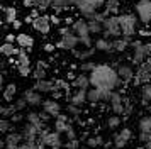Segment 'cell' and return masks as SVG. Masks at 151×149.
Instances as JSON below:
<instances>
[{
  "mask_svg": "<svg viewBox=\"0 0 151 149\" xmlns=\"http://www.w3.org/2000/svg\"><path fill=\"white\" fill-rule=\"evenodd\" d=\"M65 112L70 115V117H73V119H76V117H82L83 114V107H78V105H75V103H66V107H65Z\"/></svg>",
  "mask_w": 151,
  "mask_h": 149,
  "instance_id": "e575fe53",
  "label": "cell"
},
{
  "mask_svg": "<svg viewBox=\"0 0 151 149\" xmlns=\"http://www.w3.org/2000/svg\"><path fill=\"white\" fill-rule=\"evenodd\" d=\"M90 83L93 88H100V90H112L116 92V88L124 85L122 80L119 78L117 68L110 66L107 63H99L95 69L90 73Z\"/></svg>",
  "mask_w": 151,
  "mask_h": 149,
  "instance_id": "6da1fadb",
  "label": "cell"
},
{
  "mask_svg": "<svg viewBox=\"0 0 151 149\" xmlns=\"http://www.w3.org/2000/svg\"><path fill=\"white\" fill-rule=\"evenodd\" d=\"M132 139H134V130L129 125H122L119 130H116L112 134V142H114V148H117V149L129 148Z\"/></svg>",
  "mask_w": 151,
  "mask_h": 149,
  "instance_id": "277c9868",
  "label": "cell"
},
{
  "mask_svg": "<svg viewBox=\"0 0 151 149\" xmlns=\"http://www.w3.org/2000/svg\"><path fill=\"white\" fill-rule=\"evenodd\" d=\"M14 105L17 107V110H19V112H24V110L29 107L27 100H26L24 97H17V98H15V102H14Z\"/></svg>",
  "mask_w": 151,
  "mask_h": 149,
  "instance_id": "7bdbcfd3",
  "label": "cell"
},
{
  "mask_svg": "<svg viewBox=\"0 0 151 149\" xmlns=\"http://www.w3.org/2000/svg\"><path fill=\"white\" fill-rule=\"evenodd\" d=\"M136 129L137 134H151V115L150 114L141 115L136 122Z\"/></svg>",
  "mask_w": 151,
  "mask_h": 149,
  "instance_id": "7402d4cb",
  "label": "cell"
},
{
  "mask_svg": "<svg viewBox=\"0 0 151 149\" xmlns=\"http://www.w3.org/2000/svg\"><path fill=\"white\" fill-rule=\"evenodd\" d=\"M95 66H97V63H93V61H82L80 64H78V71L80 73H87V74H90L93 69H95Z\"/></svg>",
  "mask_w": 151,
  "mask_h": 149,
  "instance_id": "74e56055",
  "label": "cell"
},
{
  "mask_svg": "<svg viewBox=\"0 0 151 149\" xmlns=\"http://www.w3.org/2000/svg\"><path fill=\"white\" fill-rule=\"evenodd\" d=\"M63 97H66V93H65L63 90H55V92L51 93V98H55V100H60Z\"/></svg>",
  "mask_w": 151,
  "mask_h": 149,
  "instance_id": "c3c4849f",
  "label": "cell"
},
{
  "mask_svg": "<svg viewBox=\"0 0 151 149\" xmlns=\"http://www.w3.org/2000/svg\"><path fill=\"white\" fill-rule=\"evenodd\" d=\"M15 69H17L19 76H22V78H27V76H31V74H32V69H34V68H31V64H17V66H15Z\"/></svg>",
  "mask_w": 151,
  "mask_h": 149,
  "instance_id": "b9f144b4",
  "label": "cell"
},
{
  "mask_svg": "<svg viewBox=\"0 0 151 149\" xmlns=\"http://www.w3.org/2000/svg\"><path fill=\"white\" fill-rule=\"evenodd\" d=\"M10 120H12L15 125H17V124H21L22 120H26V115L22 114V112H17V114H14L12 117H10Z\"/></svg>",
  "mask_w": 151,
  "mask_h": 149,
  "instance_id": "bcb514c9",
  "label": "cell"
},
{
  "mask_svg": "<svg viewBox=\"0 0 151 149\" xmlns=\"http://www.w3.org/2000/svg\"><path fill=\"white\" fill-rule=\"evenodd\" d=\"M88 29L90 34H104V22H99V20H88Z\"/></svg>",
  "mask_w": 151,
  "mask_h": 149,
  "instance_id": "f35d334b",
  "label": "cell"
},
{
  "mask_svg": "<svg viewBox=\"0 0 151 149\" xmlns=\"http://www.w3.org/2000/svg\"><path fill=\"white\" fill-rule=\"evenodd\" d=\"M22 97L27 100L29 107H32V108L41 107L42 102H44V98H42V93H41V92H37V90H34V88H27V90H24Z\"/></svg>",
  "mask_w": 151,
  "mask_h": 149,
  "instance_id": "5bb4252c",
  "label": "cell"
},
{
  "mask_svg": "<svg viewBox=\"0 0 151 149\" xmlns=\"http://www.w3.org/2000/svg\"><path fill=\"white\" fill-rule=\"evenodd\" d=\"M119 5H121V0H107L105 2V10L104 14L109 17V14H117L119 12Z\"/></svg>",
  "mask_w": 151,
  "mask_h": 149,
  "instance_id": "d590c367",
  "label": "cell"
},
{
  "mask_svg": "<svg viewBox=\"0 0 151 149\" xmlns=\"http://www.w3.org/2000/svg\"><path fill=\"white\" fill-rule=\"evenodd\" d=\"M104 37L107 39H117L122 37V29L119 22V15H109L104 20Z\"/></svg>",
  "mask_w": 151,
  "mask_h": 149,
  "instance_id": "8992f818",
  "label": "cell"
},
{
  "mask_svg": "<svg viewBox=\"0 0 151 149\" xmlns=\"http://www.w3.org/2000/svg\"><path fill=\"white\" fill-rule=\"evenodd\" d=\"M53 149H61V148H53Z\"/></svg>",
  "mask_w": 151,
  "mask_h": 149,
  "instance_id": "6f0895ef",
  "label": "cell"
},
{
  "mask_svg": "<svg viewBox=\"0 0 151 149\" xmlns=\"http://www.w3.org/2000/svg\"><path fill=\"white\" fill-rule=\"evenodd\" d=\"M37 0H24V5L26 7H36Z\"/></svg>",
  "mask_w": 151,
  "mask_h": 149,
  "instance_id": "f5cc1de1",
  "label": "cell"
},
{
  "mask_svg": "<svg viewBox=\"0 0 151 149\" xmlns=\"http://www.w3.org/2000/svg\"><path fill=\"white\" fill-rule=\"evenodd\" d=\"M75 120H70L68 122V125H66V130H65V137H66V141L68 139H78V132H76V127H75V124H73Z\"/></svg>",
  "mask_w": 151,
  "mask_h": 149,
  "instance_id": "ab89813d",
  "label": "cell"
},
{
  "mask_svg": "<svg viewBox=\"0 0 151 149\" xmlns=\"http://www.w3.org/2000/svg\"><path fill=\"white\" fill-rule=\"evenodd\" d=\"M95 49L97 51H102V53H114V39H107V37H99L95 41Z\"/></svg>",
  "mask_w": 151,
  "mask_h": 149,
  "instance_id": "d4e9b609",
  "label": "cell"
},
{
  "mask_svg": "<svg viewBox=\"0 0 151 149\" xmlns=\"http://www.w3.org/2000/svg\"><path fill=\"white\" fill-rule=\"evenodd\" d=\"M21 132H22V135H24V141H37V137H39V132H41V130L36 127V125L26 122V124H22Z\"/></svg>",
  "mask_w": 151,
  "mask_h": 149,
  "instance_id": "ffe728a7",
  "label": "cell"
},
{
  "mask_svg": "<svg viewBox=\"0 0 151 149\" xmlns=\"http://www.w3.org/2000/svg\"><path fill=\"white\" fill-rule=\"evenodd\" d=\"M131 47H132L131 64H134L136 68L141 66L151 54V42H143L141 39H136V41H131Z\"/></svg>",
  "mask_w": 151,
  "mask_h": 149,
  "instance_id": "7a4b0ae2",
  "label": "cell"
},
{
  "mask_svg": "<svg viewBox=\"0 0 151 149\" xmlns=\"http://www.w3.org/2000/svg\"><path fill=\"white\" fill-rule=\"evenodd\" d=\"M146 83H151V71L146 68V64H141V66L136 68V78L132 81L134 87H143Z\"/></svg>",
  "mask_w": 151,
  "mask_h": 149,
  "instance_id": "9a60e30c",
  "label": "cell"
},
{
  "mask_svg": "<svg viewBox=\"0 0 151 149\" xmlns=\"http://www.w3.org/2000/svg\"><path fill=\"white\" fill-rule=\"evenodd\" d=\"M26 122H29V124L36 125L39 130H42V129L48 125V124L41 119V114H39L37 110H31V112H27V114H26Z\"/></svg>",
  "mask_w": 151,
  "mask_h": 149,
  "instance_id": "484cf974",
  "label": "cell"
},
{
  "mask_svg": "<svg viewBox=\"0 0 151 149\" xmlns=\"http://www.w3.org/2000/svg\"><path fill=\"white\" fill-rule=\"evenodd\" d=\"M144 112H146V114H150V115H151V103H148V105L144 107Z\"/></svg>",
  "mask_w": 151,
  "mask_h": 149,
  "instance_id": "9f6ffc18",
  "label": "cell"
},
{
  "mask_svg": "<svg viewBox=\"0 0 151 149\" xmlns=\"http://www.w3.org/2000/svg\"><path fill=\"white\" fill-rule=\"evenodd\" d=\"M82 146V141L80 139H68V141H65V149H80Z\"/></svg>",
  "mask_w": 151,
  "mask_h": 149,
  "instance_id": "ee69618b",
  "label": "cell"
},
{
  "mask_svg": "<svg viewBox=\"0 0 151 149\" xmlns=\"http://www.w3.org/2000/svg\"><path fill=\"white\" fill-rule=\"evenodd\" d=\"M17 64H31V58H29V51L27 49H22L19 51V54L15 56V66Z\"/></svg>",
  "mask_w": 151,
  "mask_h": 149,
  "instance_id": "8d00e7d4",
  "label": "cell"
},
{
  "mask_svg": "<svg viewBox=\"0 0 151 149\" xmlns=\"http://www.w3.org/2000/svg\"><path fill=\"white\" fill-rule=\"evenodd\" d=\"M49 19H51V24H55V26H60V24H61V19H60L58 15H55V14L49 15Z\"/></svg>",
  "mask_w": 151,
  "mask_h": 149,
  "instance_id": "816d5d0a",
  "label": "cell"
},
{
  "mask_svg": "<svg viewBox=\"0 0 151 149\" xmlns=\"http://www.w3.org/2000/svg\"><path fill=\"white\" fill-rule=\"evenodd\" d=\"M122 122H124V117L122 115H117V114H112L105 119V129L107 130H119L122 127Z\"/></svg>",
  "mask_w": 151,
  "mask_h": 149,
  "instance_id": "cb8c5ba5",
  "label": "cell"
},
{
  "mask_svg": "<svg viewBox=\"0 0 151 149\" xmlns=\"http://www.w3.org/2000/svg\"><path fill=\"white\" fill-rule=\"evenodd\" d=\"M129 98L122 95V92H114L112 93V98L109 102V107L112 110V114H117V115H122L124 117V112H126V105H127Z\"/></svg>",
  "mask_w": 151,
  "mask_h": 149,
  "instance_id": "ba28073f",
  "label": "cell"
},
{
  "mask_svg": "<svg viewBox=\"0 0 151 149\" xmlns=\"http://www.w3.org/2000/svg\"><path fill=\"white\" fill-rule=\"evenodd\" d=\"M117 73H119V78L122 80L124 85L132 83L134 78H136V69H134V64H119V66H117Z\"/></svg>",
  "mask_w": 151,
  "mask_h": 149,
  "instance_id": "4fadbf2b",
  "label": "cell"
},
{
  "mask_svg": "<svg viewBox=\"0 0 151 149\" xmlns=\"http://www.w3.org/2000/svg\"><path fill=\"white\" fill-rule=\"evenodd\" d=\"M136 14H137V19L141 20L143 24L150 26V22H151V0H137Z\"/></svg>",
  "mask_w": 151,
  "mask_h": 149,
  "instance_id": "8fae6325",
  "label": "cell"
},
{
  "mask_svg": "<svg viewBox=\"0 0 151 149\" xmlns=\"http://www.w3.org/2000/svg\"><path fill=\"white\" fill-rule=\"evenodd\" d=\"M121 29H122V37L132 41V37L137 34V19L132 14H122L119 15Z\"/></svg>",
  "mask_w": 151,
  "mask_h": 149,
  "instance_id": "5b68a950",
  "label": "cell"
},
{
  "mask_svg": "<svg viewBox=\"0 0 151 149\" xmlns=\"http://www.w3.org/2000/svg\"><path fill=\"white\" fill-rule=\"evenodd\" d=\"M49 7H53V0H37L36 4V9L39 10H48Z\"/></svg>",
  "mask_w": 151,
  "mask_h": 149,
  "instance_id": "f6af8a7d",
  "label": "cell"
},
{
  "mask_svg": "<svg viewBox=\"0 0 151 149\" xmlns=\"http://www.w3.org/2000/svg\"><path fill=\"white\" fill-rule=\"evenodd\" d=\"M68 4H70L68 0H53V9H56V7H61V9H65Z\"/></svg>",
  "mask_w": 151,
  "mask_h": 149,
  "instance_id": "7dc6e473",
  "label": "cell"
},
{
  "mask_svg": "<svg viewBox=\"0 0 151 149\" xmlns=\"http://www.w3.org/2000/svg\"><path fill=\"white\" fill-rule=\"evenodd\" d=\"M48 68H49V64L46 63V61H37L36 63V66H34V69H32V80L34 81H37V80H46L48 78Z\"/></svg>",
  "mask_w": 151,
  "mask_h": 149,
  "instance_id": "d6986e66",
  "label": "cell"
},
{
  "mask_svg": "<svg viewBox=\"0 0 151 149\" xmlns=\"http://www.w3.org/2000/svg\"><path fill=\"white\" fill-rule=\"evenodd\" d=\"M95 46L93 47H87V49H83V51H71V53H73V56H75L76 59L78 61H88L90 58H92V56H93V54H95Z\"/></svg>",
  "mask_w": 151,
  "mask_h": 149,
  "instance_id": "4dcf8cb0",
  "label": "cell"
},
{
  "mask_svg": "<svg viewBox=\"0 0 151 149\" xmlns=\"http://www.w3.org/2000/svg\"><path fill=\"white\" fill-rule=\"evenodd\" d=\"M4 14H5V24H12L15 19H17V10H15L14 7H5L4 9Z\"/></svg>",
  "mask_w": 151,
  "mask_h": 149,
  "instance_id": "60d3db41",
  "label": "cell"
},
{
  "mask_svg": "<svg viewBox=\"0 0 151 149\" xmlns=\"http://www.w3.org/2000/svg\"><path fill=\"white\" fill-rule=\"evenodd\" d=\"M24 144V135L21 130H14V132H9L4 141H2V149H21Z\"/></svg>",
  "mask_w": 151,
  "mask_h": 149,
  "instance_id": "30bf717a",
  "label": "cell"
},
{
  "mask_svg": "<svg viewBox=\"0 0 151 149\" xmlns=\"http://www.w3.org/2000/svg\"><path fill=\"white\" fill-rule=\"evenodd\" d=\"M112 90H100V88H90L88 90V103L90 105H99V103H107L109 105L112 98Z\"/></svg>",
  "mask_w": 151,
  "mask_h": 149,
  "instance_id": "52a82bcc",
  "label": "cell"
},
{
  "mask_svg": "<svg viewBox=\"0 0 151 149\" xmlns=\"http://www.w3.org/2000/svg\"><path fill=\"white\" fill-rule=\"evenodd\" d=\"M131 46V41L126 37H117L114 39V53H124L127 51V47Z\"/></svg>",
  "mask_w": 151,
  "mask_h": 149,
  "instance_id": "1f68e13d",
  "label": "cell"
},
{
  "mask_svg": "<svg viewBox=\"0 0 151 149\" xmlns=\"http://www.w3.org/2000/svg\"><path fill=\"white\" fill-rule=\"evenodd\" d=\"M139 102H141L143 108L148 103H151V83H146V85L139 88Z\"/></svg>",
  "mask_w": 151,
  "mask_h": 149,
  "instance_id": "f546056e",
  "label": "cell"
},
{
  "mask_svg": "<svg viewBox=\"0 0 151 149\" xmlns=\"http://www.w3.org/2000/svg\"><path fill=\"white\" fill-rule=\"evenodd\" d=\"M21 51V47H17L14 42H4L0 46V53L4 54V58H15Z\"/></svg>",
  "mask_w": 151,
  "mask_h": 149,
  "instance_id": "f1b7e54d",
  "label": "cell"
},
{
  "mask_svg": "<svg viewBox=\"0 0 151 149\" xmlns=\"http://www.w3.org/2000/svg\"><path fill=\"white\" fill-rule=\"evenodd\" d=\"M2 98L5 103H14L15 98H17V85L15 83H7L4 87V92H2Z\"/></svg>",
  "mask_w": 151,
  "mask_h": 149,
  "instance_id": "603a6c76",
  "label": "cell"
},
{
  "mask_svg": "<svg viewBox=\"0 0 151 149\" xmlns=\"http://www.w3.org/2000/svg\"><path fill=\"white\" fill-rule=\"evenodd\" d=\"M66 100L78 107H83L85 103H88V90H75L73 93H70V97H66Z\"/></svg>",
  "mask_w": 151,
  "mask_h": 149,
  "instance_id": "e0dca14e",
  "label": "cell"
},
{
  "mask_svg": "<svg viewBox=\"0 0 151 149\" xmlns=\"http://www.w3.org/2000/svg\"><path fill=\"white\" fill-rule=\"evenodd\" d=\"M71 31L80 37V42L85 47H93L95 42L92 39V34H90V29H88V20L87 19L75 20V24H71Z\"/></svg>",
  "mask_w": 151,
  "mask_h": 149,
  "instance_id": "3957f363",
  "label": "cell"
},
{
  "mask_svg": "<svg viewBox=\"0 0 151 149\" xmlns=\"http://www.w3.org/2000/svg\"><path fill=\"white\" fill-rule=\"evenodd\" d=\"M5 42H17V36L15 34H12V32H9L7 36H5Z\"/></svg>",
  "mask_w": 151,
  "mask_h": 149,
  "instance_id": "681fc988",
  "label": "cell"
},
{
  "mask_svg": "<svg viewBox=\"0 0 151 149\" xmlns=\"http://www.w3.org/2000/svg\"><path fill=\"white\" fill-rule=\"evenodd\" d=\"M41 110L48 112L53 119H56L60 114H63L61 103H60V100H55V98H44V102H42V105H41Z\"/></svg>",
  "mask_w": 151,
  "mask_h": 149,
  "instance_id": "7c38bea8",
  "label": "cell"
},
{
  "mask_svg": "<svg viewBox=\"0 0 151 149\" xmlns=\"http://www.w3.org/2000/svg\"><path fill=\"white\" fill-rule=\"evenodd\" d=\"M10 26L14 27V29H21V27H22V22H21V20H19V19H15L14 22L10 24Z\"/></svg>",
  "mask_w": 151,
  "mask_h": 149,
  "instance_id": "db71d44e",
  "label": "cell"
},
{
  "mask_svg": "<svg viewBox=\"0 0 151 149\" xmlns=\"http://www.w3.org/2000/svg\"><path fill=\"white\" fill-rule=\"evenodd\" d=\"M19 110H17V107H15L14 103H5V105H2L0 107V115L4 117V119H10L14 114H17Z\"/></svg>",
  "mask_w": 151,
  "mask_h": 149,
  "instance_id": "836d02e7",
  "label": "cell"
},
{
  "mask_svg": "<svg viewBox=\"0 0 151 149\" xmlns=\"http://www.w3.org/2000/svg\"><path fill=\"white\" fill-rule=\"evenodd\" d=\"M78 44H80V37L73 31H70L68 34L61 36V39L56 42V47L61 49V51H75Z\"/></svg>",
  "mask_w": 151,
  "mask_h": 149,
  "instance_id": "9c48e42d",
  "label": "cell"
},
{
  "mask_svg": "<svg viewBox=\"0 0 151 149\" xmlns=\"http://www.w3.org/2000/svg\"><path fill=\"white\" fill-rule=\"evenodd\" d=\"M14 130H15V124L10 119H4V117L0 119V132L2 134L7 135L9 132H14Z\"/></svg>",
  "mask_w": 151,
  "mask_h": 149,
  "instance_id": "d6a6232c",
  "label": "cell"
},
{
  "mask_svg": "<svg viewBox=\"0 0 151 149\" xmlns=\"http://www.w3.org/2000/svg\"><path fill=\"white\" fill-rule=\"evenodd\" d=\"M105 144V139H104L102 134H93V135H88L85 139V146L90 149H99V148H104Z\"/></svg>",
  "mask_w": 151,
  "mask_h": 149,
  "instance_id": "83f0119b",
  "label": "cell"
},
{
  "mask_svg": "<svg viewBox=\"0 0 151 149\" xmlns=\"http://www.w3.org/2000/svg\"><path fill=\"white\" fill-rule=\"evenodd\" d=\"M71 87L75 90H90L92 88V83H90V74L87 73H78L76 78L71 81Z\"/></svg>",
  "mask_w": 151,
  "mask_h": 149,
  "instance_id": "44dd1931",
  "label": "cell"
},
{
  "mask_svg": "<svg viewBox=\"0 0 151 149\" xmlns=\"http://www.w3.org/2000/svg\"><path fill=\"white\" fill-rule=\"evenodd\" d=\"M17 46L22 47V49H27L29 53L32 51V46H34V37H31L29 34H17Z\"/></svg>",
  "mask_w": 151,
  "mask_h": 149,
  "instance_id": "4316f807",
  "label": "cell"
},
{
  "mask_svg": "<svg viewBox=\"0 0 151 149\" xmlns=\"http://www.w3.org/2000/svg\"><path fill=\"white\" fill-rule=\"evenodd\" d=\"M32 88L37 90V92H41L42 95L44 93L51 95L56 90V83H55V80H48V78H46V80H37V81L32 83Z\"/></svg>",
  "mask_w": 151,
  "mask_h": 149,
  "instance_id": "ac0fdd59",
  "label": "cell"
},
{
  "mask_svg": "<svg viewBox=\"0 0 151 149\" xmlns=\"http://www.w3.org/2000/svg\"><path fill=\"white\" fill-rule=\"evenodd\" d=\"M150 34H151V29H150Z\"/></svg>",
  "mask_w": 151,
  "mask_h": 149,
  "instance_id": "680465c9",
  "label": "cell"
},
{
  "mask_svg": "<svg viewBox=\"0 0 151 149\" xmlns=\"http://www.w3.org/2000/svg\"><path fill=\"white\" fill-rule=\"evenodd\" d=\"M51 19H49V15H39L37 19H34V22H32V29H34L36 32L39 34H49V31H51Z\"/></svg>",
  "mask_w": 151,
  "mask_h": 149,
  "instance_id": "2e32d148",
  "label": "cell"
},
{
  "mask_svg": "<svg viewBox=\"0 0 151 149\" xmlns=\"http://www.w3.org/2000/svg\"><path fill=\"white\" fill-rule=\"evenodd\" d=\"M76 78V74L73 73V71H68V74H66V80H70V81H73Z\"/></svg>",
  "mask_w": 151,
  "mask_h": 149,
  "instance_id": "11a10c76",
  "label": "cell"
},
{
  "mask_svg": "<svg viewBox=\"0 0 151 149\" xmlns=\"http://www.w3.org/2000/svg\"><path fill=\"white\" fill-rule=\"evenodd\" d=\"M55 49H58L56 44H51V42H46V44H44V51H46V53H53Z\"/></svg>",
  "mask_w": 151,
  "mask_h": 149,
  "instance_id": "f907efd6",
  "label": "cell"
}]
</instances>
